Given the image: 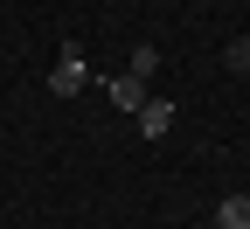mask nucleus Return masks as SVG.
<instances>
[{"instance_id": "20e7f679", "label": "nucleus", "mask_w": 250, "mask_h": 229, "mask_svg": "<svg viewBox=\"0 0 250 229\" xmlns=\"http://www.w3.org/2000/svg\"><path fill=\"white\" fill-rule=\"evenodd\" d=\"M215 222H223V229H250V194H223Z\"/></svg>"}, {"instance_id": "f03ea898", "label": "nucleus", "mask_w": 250, "mask_h": 229, "mask_svg": "<svg viewBox=\"0 0 250 229\" xmlns=\"http://www.w3.org/2000/svg\"><path fill=\"white\" fill-rule=\"evenodd\" d=\"M139 132L146 139H167L174 132V104H167V97H146V104H139Z\"/></svg>"}, {"instance_id": "39448f33", "label": "nucleus", "mask_w": 250, "mask_h": 229, "mask_svg": "<svg viewBox=\"0 0 250 229\" xmlns=\"http://www.w3.org/2000/svg\"><path fill=\"white\" fill-rule=\"evenodd\" d=\"M125 70H132V77H146V83H153V70H160V49H132V62H125Z\"/></svg>"}, {"instance_id": "0eeeda50", "label": "nucleus", "mask_w": 250, "mask_h": 229, "mask_svg": "<svg viewBox=\"0 0 250 229\" xmlns=\"http://www.w3.org/2000/svg\"><path fill=\"white\" fill-rule=\"evenodd\" d=\"M202 229H223V222H202Z\"/></svg>"}, {"instance_id": "423d86ee", "label": "nucleus", "mask_w": 250, "mask_h": 229, "mask_svg": "<svg viewBox=\"0 0 250 229\" xmlns=\"http://www.w3.org/2000/svg\"><path fill=\"white\" fill-rule=\"evenodd\" d=\"M223 62H229L236 77H250V42H229V56H223Z\"/></svg>"}, {"instance_id": "7ed1b4c3", "label": "nucleus", "mask_w": 250, "mask_h": 229, "mask_svg": "<svg viewBox=\"0 0 250 229\" xmlns=\"http://www.w3.org/2000/svg\"><path fill=\"white\" fill-rule=\"evenodd\" d=\"M104 97H111L118 111H139V104H146V77L125 70V77H111V83H104Z\"/></svg>"}, {"instance_id": "f257e3e1", "label": "nucleus", "mask_w": 250, "mask_h": 229, "mask_svg": "<svg viewBox=\"0 0 250 229\" xmlns=\"http://www.w3.org/2000/svg\"><path fill=\"white\" fill-rule=\"evenodd\" d=\"M83 83H90V70H83V49L70 42V49H62V62L49 70V90H56V97H77Z\"/></svg>"}]
</instances>
